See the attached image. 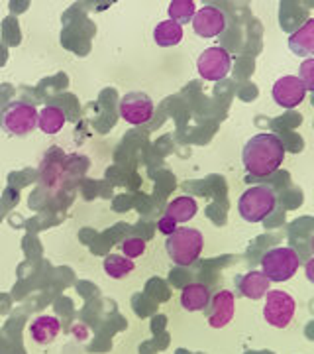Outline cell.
Listing matches in <instances>:
<instances>
[{"label":"cell","instance_id":"7402d4cb","mask_svg":"<svg viewBox=\"0 0 314 354\" xmlns=\"http://www.w3.org/2000/svg\"><path fill=\"white\" fill-rule=\"evenodd\" d=\"M299 79L302 81V85L308 91L314 88V59L313 57H306L301 64V73H299Z\"/></svg>","mask_w":314,"mask_h":354},{"label":"cell","instance_id":"ac0fdd59","mask_svg":"<svg viewBox=\"0 0 314 354\" xmlns=\"http://www.w3.org/2000/svg\"><path fill=\"white\" fill-rule=\"evenodd\" d=\"M183 39V26L177 24L173 20H164L155 26L153 30V41L159 46V48H173L179 46Z\"/></svg>","mask_w":314,"mask_h":354},{"label":"cell","instance_id":"44dd1931","mask_svg":"<svg viewBox=\"0 0 314 354\" xmlns=\"http://www.w3.org/2000/svg\"><path fill=\"white\" fill-rule=\"evenodd\" d=\"M122 252H124L126 258H130V260H134V258H139L141 254L146 252V248H148V244L144 239H139V236H128L122 241Z\"/></svg>","mask_w":314,"mask_h":354},{"label":"cell","instance_id":"30bf717a","mask_svg":"<svg viewBox=\"0 0 314 354\" xmlns=\"http://www.w3.org/2000/svg\"><path fill=\"white\" fill-rule=\"evenodd\" d=\"M193 30L202 38H216L226 30V14L216 6H204L199 8L193 16Z\"/></svg>","mask_w":314,"mask_h":354},{"label":"cell","instance_id":"7c38bea8","mask_svg":"<svg viewBox=\"0 0 314 354\" xmlns=\"http://www.w3.org/2000/svg\"><path fill=\"white\" fill-rule=\"evenodd\" d=\"M236 286H238V291L244 297H248L251 301H257V299L265 297V293L269 291L271 281L265 278L262 270H251L248 274L239 276Z\"/></svg>","mask_w":314,"mask_h":354},{"label":"cell","instance_id":"3957f363","mask_svg":"<svg viewBox=\"0 0 314 354\" xmlns=\"http://www.w3.org/2000/svg\"><path fill=\"white\" fill-rule=\"evenodd\" d=\"M277 195L269 185H255L242 193L238 201L239 216L248 223H262L275 211Z\"/></svg>","mask_w":314,"mask_h":354},{"label":"cell","instance_id":"4fadbf2b","mask_svg":"<svg viewBox=\"0 0 314 354\" xmlns=\"http://www.w3.org/2000/svg\"><path fill=\"white\" fill-rule=\"evenodd\" d=\"M210 304V290L204 283H187L181 291V305L185 311H202Z\"/></svg>","mask_w":314,"mask_h":354},{"label":"cell","instance_id":"52a82bcc","mask_svg":"<svg viewBox=\"0 0 314 354\" xmlns=\"http://www.w3.org/2000/svg\"><path fill=\"white\" fill-rule=\"evenodd\" d=\"M295 309H297V304L287 291L269 290L265 293L264 317L271 327L285 329L295 315Z\"/></svg>","mask_w":314,"mask_h":354},{"label":"cell","instance_id":"d6986e66","mask_svg":"<svg viewBox=\"0 0 314 354\" xmlns=\"http://www.w3.org/2000/svg\"><path fill=\"white\" fill-rule=\"evenodd\" d=\"M102 266H104V272H106L112 279L126 278V276H130V274L134 272V268H136L130 258L120 256V254H108V256L104 258Z\"/></svg>","mask_w":314,"mask_h":354},{"label":"cell","instance_id":"6da1fadb","mask_svg":"<svg viewBox=\"0 0 314 354\" xmlns=\"http://www.w3.org/2000/svg\"><path fill=\"white\" fill-rule=\"evenodd\" d=\"M287 148L277 134L264 132L251 136L242 152V162L246 171L253 177H267L275 174L285 162Z\"/></svg>","mask_w":314,"mask_h":354},{"label":"cell","instance_id":"ba28073f","mask_svg":"<svg viewBox=\"0 0 314 354\" xmlns=\"http://www.w3.org/2000/svg\"><path fill=\"white\" fill-rule=\"evenodd\" d=\"M118 111H120V118L126 120L128 124L141 127V124H148L153 116V101L150 95L134 91L120 99Z\"/></svg>","mask_w":314,"mask_h":354},{"label":"cell","instance_id":"9c48e42d","mask_svg":"<svg viewBox=\"0 0 314 354\" xmlns=\"http://www.w3.org/2000/svg\"><path fill=\"white\" fill-rule=\"evenodd\" d=\"M271 95L281 109H297L306 97V88L297 75H283L275 81Z\"/></svg>","mask_w":314,"mask_h":354},{"label":"cell","instance_id":"2e32d148","mask_svg":"<svg viewBox=\"0 0 314 354\" xmlns=\"http://www.w3.org/2000/svg\"><path fill=\"white\" fill-rule=\"evenodd\" d=\"M61 330V323L59 319L53 315H39L32 325H30V335L32 339L39 344H48L51 342Z\"/></svg>","mask_w":314,"mask_h":354},{"label":"cell","instance_id":"5b68a950","mask_svg":"<svg viewBox=\"0 0 314 354\" xmlns=\"http://www.w3.org/2000/svg\"><path fill=\"white\" fill-rule=\"evenodd\" d=\"M38 127V109L30 102L12 101L0 111V128L10 136L32 134Z\"/></svg>","mask_w":314,"mask_h":354},{"label":"cell","instance_id":"7a4b0ae2","mask_svg":"<svg viewBox=\"0 0 314 354\" xmlns=\"http://www.w3.org/2000/svg\"><path fill=\"white\" fill-rule=\"evenodd\" d=\"M204 248V236L197 228H177L173 234L167 236L165 250L171 262L177 266H193Z\"/></svg>","mask_w":314,"mask_h":354},{"label":"cell","instance_id":"277c9868","mask_svg":"<svg viewBox=\"0 0 314 354\" xmlns=\"http://www.w3.org/2000/svg\"><path fill=\"white\" fill-rule=\"evenodd\" d=\"M301 268V258L295 248L281 246V248H271L264 254L262 258V272L269 281H289Z\"/></svg>","mask_w":314,"mask_h":354},{"label":"cell","instance_id":"8992f818","mask_svg":"<svg viewBox=\"0 0 314 354\" xmlns=\"http://www.w3.org/2000/svg\"><path fill=\"white\" fill-rule=\"evenodd\" d=\"M230 69H232V55L222 46L206 48L197 59V71L204 81L218 83V81L226 79Z\"/></svg>","mask_w":314,"mask_h":354},{"label":"cell","instance_id":"ffe728a7","mask_svg":"<svg viewBox=\"0 0 314 354\" xmlns=\"http://www.w3.org/2000/svg\"><path fill=\"white\" fill-rule=\"evenodd\" d=\"M167 12H169V20L183 24V22L193 20V16L197 12V4L193 0H173V2H169Z\"/></svg>","mask_w":314,"mask_h":354},{"label":"cell","instance_id":"603a6c76","mask_svg":"<svg viewBox=\"0 0 314 354\" xmlns=\"http://www.w3.org/2000/svg\"><path fill=\"white\" fill-rule=\"evenodd\" d=\"M157 228H159V232H164L165 236H169V234H173L177 230V223L173 218H169V216L164 215L157 221Z\"/></svg>","mask_w":314,"mask_h":354},{"label":"cell","instance_id":"9a60e30c","mask_svg":"<svg viewBox=\"0 0 314 354\" xmlns=\"http://www.w3.org/2000/svg\"><path fill=\"white\" fill-rule=\"evenodd\" d=\"M289 48L297 55L314 53V18H308L304 24L289 36Z\"/></svg>","mask_w":314,"mask_h":354},{"label":"cell","instance_id":"8fae6325","mask_svg":"<svg viewBox=\"0 0 314 354\" xmlns=\"http://www.w3.org/2000/svg\"><path fill=\"white\" fill-rule=\"evenodd\" d=\"M236 311V297L228 290L218 291L210 299V311H208V325L213 329H224L232 321Z\"/></svg>","mask_w":314,"mask_h":354},{"label":"cell","instance_id":"e0dca14e","mask_svg":"<svg viewBox=\"0 0 314 354\" xmlns=\"http://www.w3.org/2000/svg\"><path fill=\"white\" fill-rule=\"evenodd\" d=\"M67 122V114L63 113V109L48 104L41 111H38V127L43 134H57Z\"/></svg>","mask_w":314,"mask_h":354},{"label":"cell","instance_id":"5bb4252c","mask_svg":"<svg viewBox=\"0 0 314 354\" xmlns=\"http://www.w3.org/2000/svg\"><path fill=\"white\" fill-rule=\"evenodd\" d=\"M197 213H199V203L195 201V197L188 195H181L165 207V216L173 218L177 225L193 221Z\"/></svg>","mask_w":314,"mask_h":354}]
</instances>
